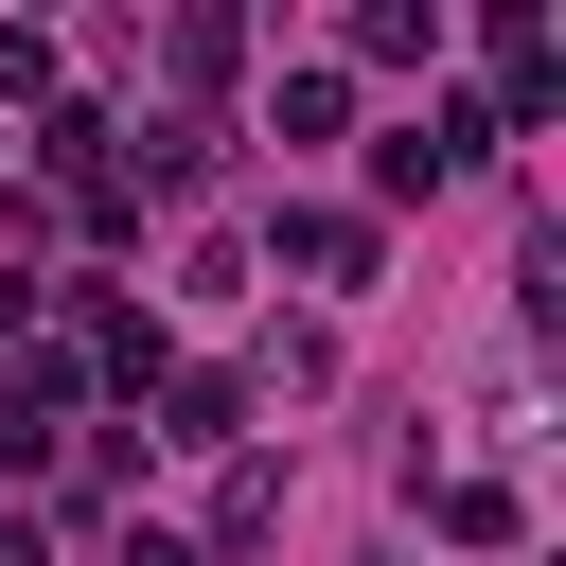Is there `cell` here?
Instances as JSON below:
<instances>
[{
    "label": "cell",
    "instance_id": "obj_2",
    "mask_svg": "<svg viewBox=\"0 0 566 566\" xmlns=\"http://www.w3.org/2000/svg\"><path fill=\"white\" fill-rule=\"evenodd\" d=\"M230 424H248L230 371H177V389H159V442H230Z\"/></svg>",
    "mask_w": 566,
    "mask_h": 566
},
{
    "label": "cell",
    "instance_id": "obj_1",
    "mask_svg": "<svg viewBox=\"0 0 566 566\" xmlns=\"http://www.w3.org/2000/svg\"><path fill=\"white\" fill-rule=\"evenodd\" d=\"M265 248H283L301 283H371V212H283Z\"/></svg>",
    "mask_w": 566,
    "mask_h": 566
},
{
    "label": "cell",
    "instance_id": "obj_3",
    "mask_svg": "<svg viewBox=\"0 0 566 566\" xmlns=\"http://www.w3.org/2000/svg\"><path fill=\"white\" fill-rule=\"evenodd\" d=\"M354 53H371V71H407V53H442V18H424V0H371V18H354Z\"/></svg>",
    "mask_w": 566,
    "mask_h": 566
},
{
    "label": "cell",
    "instance_id": "obj_4",
    "mask_svg": "<svg viewBox=\"0 0 566 566\" xmlns=\"http://www.w3.org/2000/svg\"><path fill=\"white\" fill-rule=\"evenodd\" d=\"M442 531L460 548H513V478H442Z\"/></svg>",
    "mask_w": 566,
    "mask_h": 566
},
{
    "label": "cell",
    "instance_id": "obj_6",
    "mask_svg": "<svg viewBox=\"0 0 566 566\" xmlns=\"http://www.w3.org/2000/svg\"><path fill=\"white\" fill-rule=\"evenodd\" d=\"M106 566H195V548H177V531H124V548H106Z\"/></svg>",
    "mask_w": 566,
    "mask_h": 566
},
{
    "label": "cell",
    "instance_id": "obj_5",
    "mask_svg": "<svg viewBox=\"0 0 566 566\" xmlns=\"http://www.w3.org/2000/svg\"><path fill=\"white\" fill-rule=\"evenodd\" d=\"M53 88V35H0V106H35Z\"/></svg>",
    "mask_w": 566,
    "mask_h": 566
}]
</instances>
